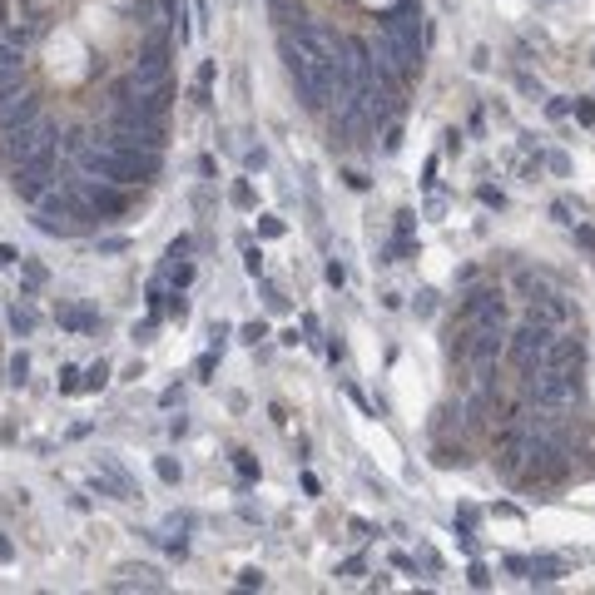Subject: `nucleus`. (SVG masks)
Wrapping results in <instances>:
<instances>
[{
    "mask_svg": "<svg viewBox=\"0 0 595 595\" xmlns=\"http://www.w3.org/2000/svg\"><path fill=\"white\" fill-rule=\"evenodd\" d=\"M10 561H15V541L0 531V566H10Z\"/></svg>",
    "mask_w": 595,
    "mask_h": 595,
    "instance_id": "48",
    "label": "nucleus"
},
{
    "mask_svg": "<svg viewBox=\"0 0 595 595\" xmlns=\"http://www.w3.org/2000/svg\"><path fill=\"white\" fill-rule=\"evenodd\" d=\"M258 233H263V238H278V233H283V218L263 213V218H258Z\"/></svg>",
    "mask_w": 595,
    "mask_h": 595,
    "instance_id": "35",
    "label": "nucleus"
},
{
    "mask_svg": "<svg viewBox=\"0 0 595 595\" xmlns=\"http://www.w3.org/2000/svg\"><path fill=\"white\" fill-rule=\"evenodd\" d=\"M233 467H238V477H243V482H253V477H258V462H253L248 452H233Z\"/></svg>",
    "mask_w": 595,
    "mask_h": 595,
    "instance_id": "24",
    "label": "nucleus"
},
{
    "mask_svg": "<svg viewBox=\"0 0 595 595\" xmlns=\"http://www.w3.org/2000/svg\"><path fill=\"white\" fill-rule=\"evenodd\" d=\"M189 253H194V238H189V233H179V238L169 243V263H174V258H189Z\"/></svg>",
    "mask_w": 595,
    "mask_h": 595,
    "instance_id": "31",
    "label": "nucleus"
},
{
    "mask_svg": "<svg viewBox=\"0 0 595 595\" xmlns=\"http://www.w3.org/2000/svg\"><path fill=\"white\" fill-rule=\"evenodd\" d=\"M556 576H561V561H556V556H536V561L526 566V581H531V586H551Z\"/></svg>",
    "mask_w": 595,
    "mask_h": 595,
    "instance_id": "16",
    "label": "nucleus"
},
{
    "mask_svg": "<svg viewBox=\"0 0 595 595\" xmlns=\"http://www.w3.org/2000/svg\"><path fill=\"white\" fill-rule=\"evenodd\" d=\"M228 198H233V208H253V189H248V179H238Z\"/></svg>",
    "mask_w": 595,
    "mask_h": 595,
    "instance_id": "30",
    "label": "nucleus"
},
{
    "mask_svg": "<svg viewBox=\"0 0 595 595\" xmlns=\"http://www.w3.org/2000/svg\"><path fill=\"white\" fill-rule=\"evenodd\" d=\"M477 198H482L487 208H506V198H501V189H492V184H482V189H477Z\"/></svg>",
    "mask_w": 595,
    "mask_h": 595,
    "instance_id": "38",
    "label": "nucleus"
},
{
    "mask_svg": "<svg viewBox=\"0 0 595 595\" xmlns=\"http://www.w3.org/2000/svg\"><path fill=\"white\" fill-rule=\"evenodd\" d=\"M342 184H347V189H357V194H367V184H372V179H367V174H357V169H342Z\"/></svg>",
    "mask_w": 595,
    "mask_h": 595,
    "instance_id": "34",
    "label": "nucleus"
},
{
    "mask_svg": "<svg viewBox=\"0 0 595 595\" xmlns=\"http://www.w3.org/2000/svg\"><path fill=\"white\" fill-rule=\"evenodd\" d=\"M238 586H243V591H263V571H253V566L238 571Z\"/></svg>",
    "mask_w": 595,
    "mask_h": 595,
    "instance_id": "36",
    "label": "nucleus"
},
{
    "mask_svg": "<svg viewBox=\"0 0 595 595\" xmlns=\"http://www.w3.org/2000/svg\"><path fill=\"white\" fill-rule=\"evenodd\" d=\"M75 184H80V194L90 198V208H95L104 223H119L129 208H134V194L129 189H119V184H104V179H85L80 169H75Z\"/></svg>",
    "mask_w": 595,
    "mask_h": 595,
    "instance_id": "6",
    "label": "nucleus"
},
{
    "mask_svg": "<svg viewBox=\"0 0 595 595\" xmlns=\"http://www.w3.org/2000/svg\"><path fill=\"white\" fill-rule=\"evenodd\" d=\"M99 472H104V482L119 492V501H134V477L119 467V457H109V452H99Z\"/></svg>",
    "mask_w": 595,
    "mask_h": 595,
    "instance_id": "12",
    "label": "nucleus"
},
{
    "mask_svg": "<svg viewBox=\"0 0 595 595\" xmlns=\"http://www.w3.org/2000/svg\"><path fill=\"white\" fill-rule=\"evenodd\" d=\"M571 109H576V99H566V95H556L551 104H546V114H551V119H561V114H571Z\"/></svg>",
    "mask_w": 595,
    "mask_h": 595,
    "instance_id": "39",
    "label": "nucleus"
},
{
    "mask_svg": "<svg viewBox=\"0 0 595 595\" xmlns=\"http://www.w3.org/2000/svg\"><path fill=\"white\" fill-rule=\"evenodd\" d=\"M327 357H332V362H342V357H347V342H342V337H332V342H327Z\"/></svg>",
    "mask_w": 595,
    "mask_h": 595,
    "instance_id": "51",
    "label": "nucleus"
},
{
    "mask_svg": "<svg viewBox=\"0 0 595 595\" xmlns=\"http://www.w3.org/2000/svg\"><path fill=\"white\" fill-rule=\"evenodd\" d=\"M521 387H526V402L541 407V412H561L581 397V377L566 372V367H531L521 372Z\"/></svg>",
    "mask_w": 595,
    "mask_h": 595,
    "instance_id": "2",
    "label": "nucleus"
},
{
    "mask_svg": "<svg viewBox=\"0 0 595 595\" xmlns=\"http://www.w3.org/2000/svg\"><path fill=\"white\" fill-rule=\"evenodd\" d=\"M213 367H218V352H213V347H208V352H203V357H198V377H203V382H208V377H213Z\"/></svg>",
    "mask_w": 595,
    "mask_h": 595,
    "instance_id": "37",
    "label": "nucleus"
},
{
    "mask_svg": "<svg viewBox=\"0 0 595 595\" xmlns=\"http://www.w3.org/2000/svg\"><path fill=\"white\" fill-rule=\"evenodd\" d=\"M457 546H462V551H467V556H477V536H472V531H467V526H462V531H457Z\"/></svg>",
    "mask_w": 595,
    "mask_h": 595,
    "instance_id": "47",
    "label": "nucleus"
},
{
    "mask_svg": "<svg viewBox=\"0 0 595 595\" xmlns=\"http://www.w3.org/2000/svg\"><path fill=\"white\" fill-rule=\"evenodd\" d=\"M154 472H159V482H164V487H179V477H184V467H179L174 457H159V462H154Z\"/></svg>",
    "mask_w": 595,
    "mask_h": 595,
    "instance_id": "22",
    "label": "nucleus"
},
{
    "mask_svg": "<svg viewBox=\"0 0 595 595\" xmlns=\"http://www.w3.org/2000/svg\"><path fill=\"white\" fill-rule=\"evenodd\" d=\"M526 317H536V322H546V327H566V322L576 317V307L561 293H541V298L526 302Z\"/></svg>",
    "mask_w": 595,
    "mask_h": 595,
    "instance_id": "9",
    "label": "nucleus"
},
{
    "mask_svg": "<svg viewBox=\"0 0 595 595\" xmlns=\"http://www.w3.org/2000/svg\"><path fill=\"white\" fill-rule=\"evenodd\" d=\"M169 317H189V298H184V288L169 293Z\"/></svg>",
    "mask_w": 595,
    "mask_h": 595,
    "instance_id": "33",
    "label": "nucleus"
},
{
    "mask_svg": "<svg viewBox=\"0 0 595 595\" xmlns=\"http://www.w3.org/2000/svg\"><path fill=\"white\" fill-rule=\"evenodd\" d=\"M327 283L342 288V283H347V268H342V263H327Z\"/></svg>",
    "mask_w": 595,
    "mask_h": 595,
    "instance_id": "46",
    "label": "nucleus"
},
{
    "mask_svg": "<svg viewBox=\"0 0 595 595\" xmlns=\"http://www.w3.org/2000/svg\"><path fill=\"white\" fill-rule=\"evenodd\" d=\"M263 337H268V322H263V317H258V322H243V327H238V342H243V347H258Z\"/></svg>",
    "mask_w": 595,
    "mask_h": 595,
    "instance_id": "20",
    "label": "nucleus"
},
{
    "mask_svg": "<svg viewBox=\"0 0 595 595\" xmlns=\"http://www.w3.org/2000/svg\"><path fill=\"white\" fill-rule=\"evenodd\" d=\"M55 317H60L65 332H95V327H99V312H90V307H70V302H65Z\"/></svg>",
    "mask_w": 595,
    "mask_h": 595,
    "instance_id": "14",
    "label": "nucleus"
},
{
    "mask_svg": "<svg viewBox=\"0 0 595 595\" xmlns=\"http://www.w3.org/2000/svg\"><path fill=\"white\" fill-rule=\"evenodd\" d=\"M472 457H467V447H437L432 452V467H442V472H452V467H467Z\"/></svg>",
    "mask_w": 595,
    "mask_h": 595,
    "instance_id": "18",
    "label": "nucleus"
},
{
    "mask_svg": "<svg viewBox=\"0 0 595 595\" xmlns=\"http://www.w3.org/2000/svg\"><path fill=\"white\" fill-rule=\"evenodd\" d=\"M213 75H218V65H213V60H203V65H198V80H194V85H213Z\"/></svg>",
    "mask_w": 595,
    "mask_h": 595,
    "instance_id": "49",
    "label": "nucleus"
},
{
    "mask_svg": "<svg viewBox=\"0 0 595 595\" xmlns=\"http://www.w3.org/2000/svg\"><path fill=\"white\" fill-rule=\"evenodd\" d=\"M20 258H25L20 248H10V243H0V268H20Z\"/></svg>",
    "mask_w": 595,
    "mask_h": 595,
    "instance_id": "44",
    "label": "nucleus"
},
{
    "mask_svg": "<svg viewBox=\"0 0 595 595\" xmlns=\"http://www.w3.org/2000/svg\"><path fill=\"white\" fill-rule=\"evenodd\" d=\"M501 352H506V327H472V322H462V362L496 367Z\"/></svg>",
    "mask_w": 595,
    "mask_h": 595,
    "instance_id": "7",
    "label": "nucleus"
},
{
    "mask_svg": "<svg viewBox=\"0 0 595 595\" xmlns=\"http://www.w3.org/2000/svg\"><path fill=\"white\" fill-rule=\"evenodd\" d=\"M124 248H129V238H119V233L114 238H99V253H124Z\"/></svg>",
    "mask_w": 595,
    "mask_h": 595,
    "instance_id": "45",
    "label": "nucleus"
},
{
    "mask_svg": "<svg viewBox=\"0 0 595 595\" xmlns=\"http://www.w3.org/2000/svg\"><path fill=\"white\" fill-rule=\"evenodd\" d=\"M45 144H60V124H55L50 114H40L35 124L5 129V134H0V164H5V169H20V164H30Z\"/></svg>",
    "mask_w": 595,
    "mask_h": 595,
    "instance_id": "3",
    "label": "nucleus"
},
{
    "mask_svg": "<svg viewBox=\"0 0 595 595\" xmlns=\"http://www.w3.org/2000/svg\"><path fill=\"white\" fill-rule=\"evenodd\" d=\"M174 402H184V387H164V397H159V407H174Z\"/></svg>",
    "mask_w": 595,
    "mask_h": 595,
    "instance_id": "52",
    "label": "nucleus"
},
{
    "mask_svg": "<svg viewBox=\"0 0 595 595\" xmlns=\"http://www.w3.org/2000/svg\"><path fill=\"white\" fill-rule=\"evenodd\" d=\"M442 154H462V129H447L442 134Z\"/></svg>",
    "mask_w": 595,
    "mask_h": 595,
    "instance_id": "40",
    "label": "nucleus"
},
{
    "mask_svg": "<svg viewBox=\"0 0 595 595\" xmlns=\"http://www.w3.org/2000/svg\"><path fill=\"white\" fill-rule=\"evenodd\" d=\"M581 362H586V342H581V337H551V347H546V362H541V367H566V372H581Z\"/></svg>",
    "mask_w": 595,
    "mask_h": 595,
    "instance_id": "11",
    "label": "nucleus"
},
{
    "mask_svg": "<svg viewBox=\"0 0 595 595\" xmlns=\"http://www.w3.org/2000/svg\"><path fill=\"white\" fill-rule=\"evenodd\" d=\"M45 283H50V273H45L35 258H20V298H35Z\"/></svg>",
    "mask_w": 595,
    "mask_h": 595,
    "instance_id": "15",
    "label": "nucleus"
},
{
    "mask_svg": "<svg viewBox=\"0 0 595 595\" xmlns=\"http://www.w3.org/2000/svg\"><path fill=\"white\" fill-rule=\"evenodd\" d=\"M283 70H288V80H293V90H298V104L302 109H312V114H322L327 104H332V70H322V65H312L302 50H298L293 40L283 35Z\"/></svg>",
    "mask_w": 595,
    "mask_h": 595,
    "instance_id": "1",
    "label": "nucleus"
},
{
    "mask_svg": "<svg viewBox=\"0 0 595 595\" xmlns=\"http://www.w3.org/2000/svg\"><path fill=\"white\" fill-rule=\"evenodd\" d=\"M60 392H65V397H70V392H80V367H70V362L60 367Z\"/></svg>",
    "mask_w": 595,
    "mask_h": 595,
    "instance_id": "27",
    "label": "nucleus"
},
{
    "mask_svg": "<svg viewBox=\"0 0 595 595\" xmlns=\"http://www.w3.org/2000/svg\"><path fill=\"white\" fill-rule=\"evenodd\" d=\"M104 382H109V362H104V357H99V362H90V367L80 372V392H99Z\"/></svg>",
    "mask_w": 595,
    "mask_h": 595,
    "instance_id": "17",
    "label": "nucleus"
},
{
    "mask_svg": "<svg viewBox=\"0 0 595 595\" xmlns=\"http://www.w3.org/2000/svg\"><path fill=\"white\" fill-rule=\"evenodd\" d=\"M35 119H40V95L35 90H25V85L0 90V134L20 129V124H35Z\"/></svg>",
    "mask_w": 595,
    "mask_h": 595,
    "instance_id": "8",
    "label": "nucleus"
},
{
    "mask_svg": "<svg viewBox=\"0 0 595 595\" xmlns=\"http://www.w3.org/2000/svg\"><path fill=\"white\" fill-rule=\"evenodd\" d=\"M154 327H159V312H149L144 322H134V332H129V337H134V342H149V337H154Z\"/></svg>",
    "mask_w": 595,
    "mask_h": 595,
    "instance_id": "23",
    "label": "nucleus"
},
{
    "mask_svg": "<svg viewBox=\"0 0 595 595\" xmlns=\"http://www.w3.org/2000/svg\"><path fill=\"white\" fill-rule=\"evenodd\" d=\"M5 322H10V332H15V337H30V332L40 327V312L30 307V298H20V302L5 312Z\"/></svg>",
    "mask_w": 595,
    "mask_h": 595,
    "instance_id": "13",
    "label": "nucleus"
},
{
    "mask_svg": "<svg viewBox=\"0 0 595 595\" xmlns=\"http://www.w3.org/2000/svg\"><path fill=\"white\" fill-rule=\"evenodd\" d=\"M551 337H556V327H546V322L526 317L516 332H506V352H501V357H506L516 372H531V367H541V362H546Z\"/></svg>",
    "mask_w": 595,
    "mask_h": 595,
    "instance_id": "4",
    "label": "nucleus"
},
{
    "mask_svg": "<svg viewBox=\"0 0 595 595\" xmlns=\"http://www.w3.org/2000/svg\"><path fill=\"white\" fill-rule=\"evenodd\" d=\"M412 307H417V317H432V312H437V293H432V288H422Z\"/></svg>",
    "mask_w": 595,
    "mask_h": 595,
    "instance_id": "29",
    "label": "nucleus"
},
{
    "mask_svg": "<svg viewBox=\"0 0 595 595\" xmlns=\"http://www.w3.org/2000/svg\"><path fill=\"white\" fill-rule=\"evenodd\" d=\"M576 119H581V124H595V104H591V99L576 104Z\"/></svg>",
    "mask_w": 595,
    "mask_h": 595,
    "instance_id": "50",
    "label": "nucleus"
},
{
    "mask_svg": "<svg viewBox=\"0 0 595 595\" xmlns=\"http://www.w3.org/2000/svg\"><path fill=\"white\" fill-rule=\"evenodd\" d=\"M144 302H149V312H164V283H159V278L144 288Z\"/></svg>",
    "mask_w": 595,
    "mask_h": 595,
    "instance_id": "28",
    "label": "nucleus"
},
{
    "mask_svg": "<svg viewBox=\"0 0 595 595\" xmlns=\"http://www.w3.org/2000/svg\"><path fill=\"white\" fill-rule=\"evenodd\" d=\"M263 164H268V149H248V154H243V169H248V174L263 169Z\"/></svg>",
    "mask_w": 595,
    "mask_h": 595,
    "instance_id": "41",
    "label": "nucleus"
},
{
    "mask_svg": "<svg viewBox=\"0 0 595 595\" xmlns=\"http://www.w3.org/2000/svg\"><path fill=\"white\" fill-rule=\"evenodd\" d=\"M5 372H10V382H15V387H25V382H30V352H15Z\"/></svg>",
    "mask_w": 595,
    "mask_h": 595,
    "instance_id": "21",
    "label": "nucleus"
},
{
    "mask_svg": "<svg viewBox=\"0 0 595 595\" xmlns=\"http://www.w3.org/2000/svg\"><path fill=\"white\" fill-rule=\"evenodd\" d=\"M457 322H472V327H506V298L492 283H467V293L457 302Z\"/></svg>",
    "mask_w": 595,
    "mask_h": 595,
    "instance_id": "5",
    "label": "nucleus"
},
{
    "mask_svg": "<svg viewBox=\"0 0 595 595\" xmlns=\"http://www.w3.org/2000/svg\"><path fill=\"white\" fill-rule=\"evenodd\" d=\"M243 268H248V278H263V253L258 248H243Z\"/></svg>",
    "mask_w": 595,
    "mask_h": 595,
    "instance_id": "32",
    "label": "nucleus"
},
{
    "mask_svg": "<svg viewBox=\"0 0 595 595\" xmlns=\"http://www.w3.org/2000/svg\"><path fill=\"white\" fill-rule=\"evenodd\" d=\"M0 65H25V45L10 30H0Z\"/></svg>",
    "mask_w": 595,
    "mask_h": 595,
    "instance_id": "19",
    "label": "nucleus"
},
{
    "mask_svg": "<svg viewBox=\"0 0 595 595\" xmlns=\"http://www.w3.org/2000/svg\"><path fill=\"white\" fill-rule=\"evenodd\" d=\"M10 85H25V65H0V90Z\"/></svg>",
    "mask_w": 595,
    "mask_h": 595,
    "instance_id": "26",
    "label": "nucleus"
},
{
    "mask_svg": "<svg viewBox=\"0 0 595 595\" xmlns=\"http://www.w3.org/2000/svg\"><path fill=\"white\" fill-rule=\"evenodd\" d=\"M397 149H402V124H387V129H382V154H397Z\"/></svg>",
    "mask_w": 595,
    "mask_h": 595,
    "instance_id": "25",
    "label": "nucleus"
},
{
    "mask_svg": "<svg viewBox=\"0 0 595 595\" xmlns=\"http://www.w3.org/2000/svg\"><path fill=\"white\" fill-rule=\"evenodd\" d=\"M352 576H362V556H352V561L337 566V581H352Z\"/></svg>",
    "mask_w": 595,
    "mask_h": 595,
    "instance_id": "42",
    "label": "nucleus"
},
{
    "mask_svg": "<svg viewBox=\"0 0 595 595\" xmlns=\"http://www.w3.org/2000/svg\"><path fill=\"white\" fill-rule=\"evenodd\" d=\"M467 576H472V586H477V591H487V586H492V571H487V566H482V561H477V566H472V571H467Z\"/></svg>",
    "mask_w": 595,
    "mask_h": 595,
    "instance_id": "43",
    "label": "nucleus"
},
{
    "mask_svg": "<svg viewBox=\"0 0 595 595\" xmlns=\"http://www.w3.org/2000/svg\"><path fill=\"white\" fill-rule=\"evenodd\" d=\"M169 591V581L159 576V566H119V576L109 581V591Z\"/></svg>",
    "mask_w": 595,
    "mask_h": 595,
    "instance_id": "10",
    "label": "nucleus"
}]
</instances>
